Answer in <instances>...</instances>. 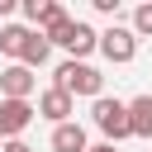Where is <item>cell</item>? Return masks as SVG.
I'll list each match as a JSON object with an SVG mask.
<instances>
[{
	"label": "cell",
	"instance_id": "cell-14",
	"mask_svg": "<svg viewBox=\"0 0 152 152\" xmlns=\"http://www.w3.org/2000/svg\"><path fill=\"white\" fill-rule=\"evenodd\" d=\"M5 14H14V0H0V19H5Z\"/></svg>",
	"mask_w": 152,
	"mask_h": 152
},
{
	"label": "cell",
	"instance_id": "cell-9",
	"mask_svg": "<svg viewBox=\"0 0 152 152\" xmlns=\"http://www.w3.org/2000/svg\"><path fill=\"white\" fill-rule=\"evenodd\" d=\"M95 48H100V33H95L90 24H81V19H76V28H71V43H66L71 62H81V57H86V52H95Z\"/></svg>",
	"mask_w": 152,
	"mask_h": 152
},
{
	"label": "cell",
	"instance_id": "cell-5",
	"mask_svg": "<svg viewBox=\"0 0 152 152\" xmlns=\"http://www.w3.org/2000/svg\"><path fill=\"white\" fill-rule=\"evenodd\" d=\"M33 71L24 66V62H14V66H5L0 71V100H28L33 95Z\"/></svg>",
	"mask_w": 152,
	"mask_h": 152
},
{
	"label": "cell",
	"instance_id": "cell-10",
	"mask_svg": "<svg viewBox=\"0 0 152 152\" xmlns=\"http://www.w3.org/2000/svg\"><path fill=\"white\" fill-rule=\"evenodd\" d=\"M128 119H133V138H152V95L128 100Z\"/></svg>",
	"mask_w": 152,
	"mask_h": 152
},
{
	"label": "cell",
	"instance_id": "cell-7",
	"mask_svg": "<svg viewBox=\"0 0 152 152\" xmlns=\"http://www.w3.org/2000/svg\"><path fill=\"white\" fill-rule=\"evenodd\" d=\"M52 152H90L86 128H81V124H57V128H52Z\"/></svg>",
	"mask_w": 152,
	"mask_h": 152
},
{
	"label": "cell",
	"instance_id": "cell-12",
	"mask_svg": "<svg viewBox=\"0 0 152 152\" xmlns=\"http://www.w3.org/2000/svg\"><path fill=\"white\" fill-rule=\"evenodd\" d=\"M133 33L138 38H152V5H138L133 10Z\"/></svg>",
	"mask_w": 152,
	"mask_h": 152
},
{
	"label": "cell",
	"instance_id": "cell-13",
	"mask_svg": "<svg viewBox=\"0 0 152 152\" xmlns=\"http://www.w3.org/2000/svg\"><path fill=\"white\" fill-rule=\"evenodd\" d=\"M0 152H33V147H28V142H24V138H14V142H5V147H0Z\"/></svg>",
	"mask_w": 152,
	"mask_h": 152
},
{
	"label": "cell",
	"instance_id": "cell-11",
	"mask_svg": "<svg viewBox=\"0 0 152 152\" xmlns=\"http://www.w3.org/2000/svg\"><path fill=\"white\" fill-rule=\"evenodd\" d=\"M48 52H52V43H48V38L33 28V38H28V48H24V57H19V62L33 71V66H43V62H48Z\"/></svg>",
	"mask_w": 152,
	"mask_h": 152
},
{
	"label": "cell",
	"instance_id": "cell-4",
	"mask_svg": "<svg viewBox=\"0 0 152 152\" xmlns=\"http://www.w3.org/2000/svg\"><path fill=\"white\" fill-rule=\"evenodd\" d=\"M33 114H38V109H33L28 100H0V138L14 142V138L33 124Z\"/></svg>",
	"mask_w": 152,
	"mask_h": 152
},
{
	"label": "cell",
	"instance_id": "cell-6",
	"mask_svg": "<svg viewBox=\"0 0 152 152\" xmlns=\"http://www.w3.org/2000/svg\"><path fill=\"white\" fill-rule=\"evenodd\" d=\"M71 109H76V100L66 95V90H57V86H48L43 95H38V114L57 128V124H71Z\"/></svg>",
	"mask_w": 152,
	"mask_h": 152
},
{
	"label": "cell",
	"instance_id": "cell-2",
	"mask_svg": "<svg viewBox=\"0 0 152 152\" xmlns=\"http://www.w3.org/2000/svg\"><path fill=\"white\" fill-rule=\"evenodd\" d=\"M90 119H95V128L104 133V142H124V138H133V119H128V104H124V100L100 95L95 109H90Z\"/></svg>",
	"mask_w": 152,
	"mask_h": 152
},
{
	"label": "cell",
	"instance_id": "cell-3",
	"mask_svg": "<svg viewBox=\"0 0 152 152\" xmlns=\"http://www.w3.org/2000/svg\"><path fill=\"white\" fill-rule=\"evenodd\" d=\"M100 52H104L109 62H133V57H138V33L124 28V24H109V28L100 33Z\"/></svg>",
	"mask_w": 152,
	"mask_h": 152
},
{
	"label": "cell",
	"instance_id": "cell-15",
	"mask_svg": "<svg viewBox=\"0 0 152 152\" xmlns=\"http://www.w3.org/2000/svg\"><path fill=\"white\" fill-rule=\"evenodd\" d=\"M90 152H119V147H114V142H95Z\"/></svg>",
	"mask_w": 152,
	"mask_h": 152
},
{
	"label": "cell",
	"instance_id": "cell-8",
	"mask_svg": "<svg viewBox=\"0 0 152 152\" xmlns=\"http://www.w3.org/2000/svg\"><path fill=\"white\" fill-rule=\"evenodd\" d=\"M28 38H33V28H24V24H5V28H0V52L19 62L24 48H28Z\"/></svg>",
	"mask_w": 152,
	"mask_h": 152
},
{
	"label": "cell",
	"instance_id": "cell-16",
	"mask_svg": "<svg viewBox=\"0 0 152 152\" xmlns=\"http://www.w3.org/2000/svg\"><path fill=\"white\" fill-rule=\"evenodd\" d=\"M0 147H5V138H0Z\"/></svg>",
	"mask_w": 152,
	"mask_h": 152
},
{
	"label": "cell",
	"instance_id": "cell-1",
	"mask_svg": "<svg viewBox=\"0 0 152 152\" xmlns=\"http://www.w3.org/2000/svg\"><path fill=\"white\" fill-rule=\"evenodd\" d=\"M52 86H57V90H66L71 100H76V95H90V100H100V90H104V76H100L90 62H62V66H57V76H52Z\"/></svg>",
	"mask_w": 152,
	"mask_h": 152
}]
</instances>
